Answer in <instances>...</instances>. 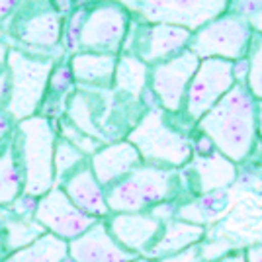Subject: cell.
<instances>
[{"label":"cell","instance_id":"6da1fadb","mask_svg":"<svg viewBox=\"0 0 262 262\" xmlns=\"http://www.w3.org/2000/svg\"><path fill=\"white\" fill-rule=\"evenodd\" d=\"M196 129L231 163H243L256 143V100L241 80L196 123Z\"/></svg>","mask_w":262,"mask_h":262},{"label":"cell","instance_id":"7a4b0ae2","mask_svg":"<svg viewBox=\"0 0 262 262\" xmlns=\"http://www.w3.org/2000/svg\"><path fill=\"white\" fill-rule=\"evenodd\" d=\"M180 114H170L155 106L145 110L139 121L129 129L125 139L137 149L143 164L178 168L190 163L194 149L188 131L182 129V123L190 120L186 116L178 120Z\"/></svg>","mask_w":262,"mask_h":262},{"label":"cell","instance_id":"3957f363","mask_svg":"<svg viewBox=\"0 0 262 262\" xmlns=\"http://www.w3.org/2000/svg\"><path fill=\"white\" fill-rule=\"evenodd\" d=\"M57 139L55 121L39 114L14 125L12 141L22 166L26 196L41 198L55 186L53 153Z\"/></svg>","mask_w":262,"mask_h":262},{"label":"cell","instance_id":"277c9868","mask_svg":"<svg viewBox=\"0 0 262 262\" xmlns=\"http://www.w3.org/2000/svg\"><path fill=\"white\" fill-rule=\"evenodd\" d=\"M65 57V55H63ZM61 55L28 53L18 47H10L6 59L8 73V100L4 112L14 123L39 114L47 94L49 78Z\"/></svg>","mask_w":262,"mask_h":262},{"label":"cell","instance_id":"5b68a950","mask_svg":"<svg viewBox=\"0 0 262 262\" xmlns=\"http://www.w3.org/2000/svg\"><path fill=\"white\" fill-rule=\"evenodd\" d=\"M63 28L65 18L55 10L51 0H20L2 32L10 47L63 57Z\"/></svg>","mask_w":262,"mask_h":262},{"label":"cell","instance_id":"8992f818","mask_svg":"<svg viewBox=\"0 0 262 262\" xmlns=\"http://www.w3.org/2000/svg\"><path fill=\"white\" fill-rule=\"evenodd\" d=\"M176 174L172 168L141 164L120 182L106 188L110 213H141L172 198Z\"/></svg>","mask_w":262,"mask_h":262},{"label":"cell","instance_id":"52a82bcc","mask_svg":"<svg viewBox=\"0 0 262 262\" xmlns=\"http://www.w3.org/2000/svg\"><path fill=\"white\" fill-rule=\"evenodd\" d=\"M131 20L133 14L121 2L96 0L88 4L78 33V51L120 55Z\"/></svg>","mask_w":262,"mask_h":262},{"label":"cell","instance_id":"ba28073f","mask_svg":"<svg viewBox=\"0 0 262 262\" xmlns=\"http://www.w3.org/2000/svg\"><path fill=\"white\" fill-rule=\"evenodd\" d=\"M251 26L241 16L233 12H225L211 22L192 32V39L188 49L198 59H225V61H241L249 53L252 39Z\"/></svg>","mask_w":262,"mask_h":262},{"label":"cell","instance_id":"9c48e42d","mask_svg":"<svg viewBox=\"0 0 262 262\" xmlns=\"http://www.w3.org/2000/svg\"><path fill=\"white\" fill-rule=\"evenodd\" d=\"M192 32L168 24L141 22L133 16L121 53L137 57L147 67L168 61L188 49Z\"/></svg>","mask_w":262,"mask_h":262},{"label":"cell","instance_id":"30bf717a","mask_svg":"<svg viewBox=\"0 0 262 262\" xmlns=\"http://www.w3.org/2000/svg\"><path fill=\"white\" fill-rule=\"evenodd\" d=\"M229 8V0H135L131 14L149 24H168L190 32L211 22Z\"/></svg>","mask_w":262,"mask_h":262},{"label":"cell","instance_id":"8fae6325","mask_svg":"<svg viewBox=\"0 0 262 262\" xmlns=\"http://www.w3.org/2000/svg\"><path fill=\"white\" fill-rule=\"evenodd\" d=\"M235 63L225 59H202L196 75L192 77L184 98V114L192 123H198L202 116L223 98L235 86Z\"/></svg>","mask_w":262,"mask_h":262},{"label":"cell","instance_id":"7c38bea8","mask_svg":"<svg viewBox=\"0 0 262 262\" xmlns=\"http://www.w3.org/2000/svg\"><path fill=\"white\" fill-rule=\"evenodd\" d=\"M200 59L190 49H184L176 57L149 67V90L157 98L159 108L170 114H180L184 108L186 90L196 75Z\"/></svg>","mask_w":262,"mask_h":262},{"label":"cell","instance_id":"4fadbf2b","mask_svg":"<svg viewBox=\"0 0 262 262\" xmlns=\"http://www.w3.org/2000/svg\"><path fill=\"white\" fill-rule=\"evenodd\" d=\"M33 221L39 223L47 233L71 243L73 239L80 237L84 231L90 229L100 219H94L86 213H82L67 198L63 188L55 184L45 196L37 198Z\"/></svg>","mask_w":262,"mask_h":262},{"label":"cell","instance_id":"5bb4252c","mask_svg":"<svg viewBox=\"0 0 262 262\" xmlns=\"http://www.w3.org/2000/svg\"><path fill=\"white\" fill-rule=\"evenodd\" d=\"M133 258L137 254L121 249L110 235L104 219L69 243V260L73 262H131Z\"/></svg>","mask_w":262,"mask_h":262},{"label":"cell","instance_id":"9a60e30c","mask_svg":"<svg viewBox=\"0 0 262 262\" xmlns=\"http://www.w3.org/2000/svg\"><path fill=\"white\" fill-rule=\"evenodd\" d=\"M110 235L116 239L121 249L139 254L147 252L155 243L161 221L151 213H112L104 219Z\"/></svg>","mask_w":262,"mask_h":262},{"label":"cell","instance_id":"2e32d148","mask_svg":"<svg viewBox=\"0 0 262 262\" xmlns=\"http://www.w3.org/2000/svg\"><path fill=\"white\" fill-rule=\"evenodd\" d=\"M88 164H90V170L96 176L100 186L106 190L112 184L120 182L121 178H125L131 170L141 166L143 161L137 149L127 139H121V141L102 145L98 151L88 159Z\"/></svg>","mask_w":262,"mask_h":262},{"label":"cell","instance_id":"e0dca14e","mask_svg":"<svg viewBox=\"0 0 262 262\" xmlns=\"http://www.w3.org/2000/svg\"><path fill=\"white\" fill-rule=\"evenodd\" d=\"M67 198L77 206L82 213L94 219H106L110 215L108 204H106V190L100 186L96 176L92 174L90 164H82L78 170L67 176L61 184Z\"/></svg>","mask_w":262,"mask_h":262},{"label":"cell","instance_id":"ac0fdd59","mask_svg":"<svg viewBox=\"0 0 262 262\" xmlns=\"http://www.w3.org/2000/svg\"><path fill=\"white\" fill-rule=\"evenodd\" d=\"M67 63H69L71 77L78 86L92 88V90H112L114 86L118 55L78 51V53L69 55Z\"/></svg>","mask_w":262,"mask_h":262},{"label":"cell","instance_id":"d6986e66","mask_svg":"<svg viewBox=\"0 0 262 262\" xmlns=\"http://www.w3.org/2000/svg\"><path fill=\"white\" fill-rule=\"evenodd\" d=\"M114 90L131 100H141L149 88V67L137 57L127 53L118 55V65L114 73Z\"/></svg>","mask_w":262,"mask_h":262},{"label":"cell","instance_id":"ffe728a7","mask_svg":"<svg viewBox=\"0 0 262 262\" xmlns=\"http://www.w3.org/2000/svg\"><path fill=\"white\" fill-rule=\"evenodd\" d=\"M24 194V172L12 137L0 149V209L10 208Z\"/></svg>","mask_w":262,"mask_h":262},{"label":"cell","instance_id":"44dd1931","mask_svg":"<svg viewBox=\"0 0 262 262\" xmlns=\"http://www.w3.org/2000/svg\"><path fill=\"white\" fill-rule=\"evenodd\" d=\"M204 237V229L196 223H186V221H176L166 225L163 235L151 245L147 251V258L153 256H170L180 251H186L194 247L198 241Z\"/></svg>","mask_w":262,"mask_h":262},{"label":"cell","instance_id":"7402d4cb","mask_svg":"<svg viewBox=\"0 0 262 262\" xmlns=\"http://www.w3.org/2000/svg\"><path fill=\"white\" fill-rule=\"evenodd\" d=\"M69 260V243L51 233L30 243L20 251H14L6 256L4 262H67Z\"/></svg>","mask_w":262,"mask_h":262},{"label":"cell","instance_id":"603a6c76","mask_svg":"<svg viewBox=\"0 0 262 262\" xmlns=\"http://www.w3.org/2000/svg\"><path fill=\"white\" fill-rule=\"evenodd\" d=\"M194 172L198 174L202 192H213L217 188L229 186L237 176L235 164L217 151L206 153L204 159H198L194 164Z\"/></svg>","mask_w":262,"mask_h":262},{"label":"cell","instance_id":"cb8c5ba5","mask_svg":"<svg viewBox=\"0 0 262 262\" xmlns=\"http://www.w3.org/2000/svg\"><path fill=\"white\" fill-rule=\"evenodd\" d=\"M2 233H4V239H6V245H8V251L14 252L28 247L30 243H33L37 237H41L47 231L39 223H35L33 219L10 217L4 221Z\"/></svg>","mask_w":262,"mask_h":262},{"label":"cell","instance_id":"d4e9b609","mask_svg":"<svg viewBox=\"0 0 262 262\" xmlns=\"http://www.w3.org/2000/svg\"><path fill=\"white\" fill-rule=\"evenodd\" d=\"M88 163V157L82 155L77 147H73L65 139H57L53 153V168H55V184H61L67 176L78 170L82 164Z\"/></svg>","mask_w":262,"mask_h":262},{"label":"cell","instance_id":"484cf974","mask_svg":"<svg viewBox=\"0 0 262 262\" xmlns=\"http://www.w3.org/2000/svg\"><path fill=\"white\" fill-rule=\"evenodd\" d=\"M245 84L254 100H262V33H252L247 53V78Z\"/></svg>","mask_w":262,"mask_h":262},{"label":"cell","instance_id":"4316f807","mask_svg":"<svg viewBox=\"0 0 262 262\" xmlns=\"http://www.w3.org/2000/svg\"><path fill=\"white\" fill-rule=\"evenodd\" d=\"M55 125H57V135H59L61 139L69 141L73 147H77L78 151L82 155H86L88 159L96 153L102 145H106V143L98 141V139H94V137H90V135L82 133L80 129H77L67 118L55 121Z\"/></svg>","mask_w":262,"mask_h":262},{"label":"cell","instance_id":"83f0119b","mask_svg":"<svg viewBox=\"0 0 262 262\" xmlns=\"http://www.w3.org/2000/svg\"><path fill=\"white\" fill-rule=\"evenodd\" d=\"M227 12L241 16L254 33H262V0H229Z\"/></svg>","mask_w":262,"mask_h":262},{"label":"cell","instance_id":"f1b7e54d","mask_svg":"<svg viewBox=\"0 0 262 262\" xmlns=\"http://www.w3.org/2000/svg\"><path fill=\"white\" fill-rule=\"evenodd\" d=\"M161 262H204V258H202V252H200L198 247H190L186 251L164 256V258H161Z\"/></svg>","mask_w":262,"mask_h":262},{"label":"cell","instance_id":"f546056e","mask_svg":"<svg viewBox=\"0 0 262 262\" xmlns=\"http://www.w3.org/2000/svg\"><path fill=\"white\" fill-rule=\"evenodd\" d=\"M14 125H16V123L10 120V116H8L4 110H0V149H2V147H4V143L12 137Z\"/></svg>","mask_w":262,"mask_h":262},{"label":"cell","instance_id":"4dcf8cb0","mask_svg":"<svg viewBox=\"0 0 262 262\" xmlns=\"http://www.w3.org/2000/svg\"><path fill=\"white\" fill-rule=\"evenodd\" d=\"M18 4H20V0H0V30L8 22V18L12 16V12L16 10Z\"/></svg>","mask_w":262,"mask_h":262},{"label":"cell","instance_id":"1f68e13d","mask_svg":"<svg viewBox=\"0 0 262 262\" xmlns=\"http://www.w3.org/2000/svg\"><path fill=\"white\" fill-rule=\"evenodd\" d=\"M8 100V73L6 69L0 71V110H4Z\"/></svg>","mask_w":262,"mask_h":262},{"label":"cell","instance_id":"d6a6232c","mask_svg":"<svg viewBox=\"0 0 262 262\" xmlns=\"http://www.w3.org/2000/svg\"><path fill=\"white\" fill-rule=\"evenodd\" d=\"M10 43L6 41V35H0V71L6 69V59H8Z\"/></svg>","mask_w":262,"mask_h":262},{"label":"cell","instance_id":"836d02e7","mask_svg":"<svg viewBox=\"0 0 262 262\" xmlns=\"http://www.w3.org/2000/svg\"><path fill=\"white\" fill-rule=\"evenodd\" d=\"M247 262H262V245L247 251Z\"/></svg>","mask_w":262,"mask_h":262},{"label":"cell","instance_id":"e575fe53","mask_svg":"<svg viewBox=\"0 0 262 262\" xmlns=\"http://www.w3.org/2000/svg\"><path fill=\"white\" fill-rule=\"evenodd\" d=\"M8 254H10V251H8V245H6V239H4V233L0 229V262L6 260Z\"/></svg>","mask_w":262,"mask_h":262},{"label":"cell","instance_id":"d590c367","mask_svg":"<svg viewBox=\"0 0 262 262\" xmlns=\"http://www.w3.org/2000/svg\"><path fill=\"white\" fill-rule=\"evenodd\" d=\"M256 135L262 137V100H256Z\"/></svg>","mask_w":262,"mask_h":262},{"label":"cell","instance_id":"8d00e7d4","mask_svg":"<svg viewBox=\"0 0 262 262\" xmlns=\"http://www.w3.org/2000/svg\"><path fill=\"white\" fill-rule=\"evenodd\" d=\"M219 262H247V258L243 254H231V256H223Z\"/></svg>","mask_w":262,"mask_h":262},{"label":"cell","instance_id":"74e56055","mask_svg":"<svg viewBox=\"0 0 262 262\" xmlns=\"http://www.w3.org/2000/svg\"><path fill=\"white\" fill-rule=\"evenodd\" d=\"M131 262H153V260H151V258H139V256H137V258H133Z\"/></svg>","mask_w":262,"mask_h":262}]
</instances>
